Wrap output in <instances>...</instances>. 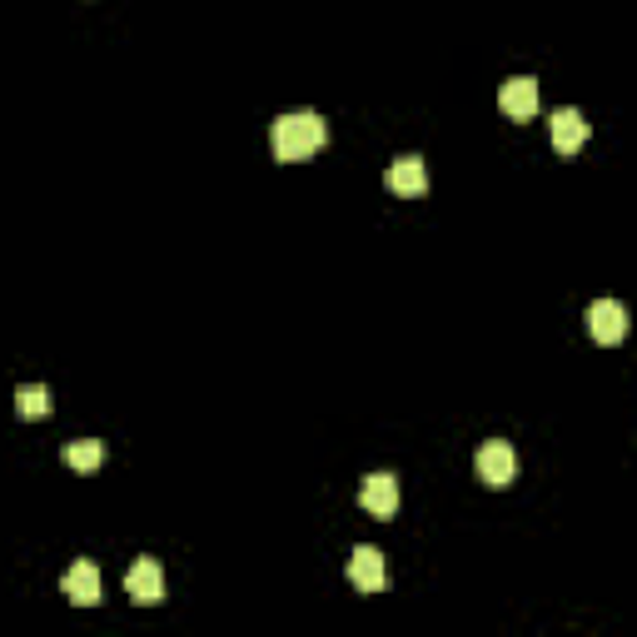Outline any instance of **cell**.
Returning a JSON list of instances; mask_svg holds the SVG:
<instances>
[{"label":"cell","instance_id":"6da1fadb","mask_svg":"<svg viewBox=\"0 0 637 637\" xmlns=\"http://www.w3.org/2000/svg\"><path fill=\"white\" fill-rule=\"evenodd\" d=\"M328 145V119L318 109H289L269 125V149L279 165H304Z\"/></svg>","mask_w":637,"mask_h":637},{"label":"cell","instance_id":"7a4b0ae2","mask_svg":"<svg viewBox=\"0 0 637 637\" xmlns=\"http://www.w3.org/2000/svg\"><path fill=\"white\" fill-rule=\"evenodd\" d=\"M473 473H478V483H488V488H508L518 478L513 443H508V438H488V443L478 448V458H473Z\"/></svg>","mask_w":637,"mask_h":637},{"label":"cell","instance_id":"3957f363","mask_svg":"<svg viewBox=\"0 0 637 637\" xmlns=\"http://www.w3.org/2000/svg\"><path fill=\"white\" fill-rule=\"evenodd\" d=\"M125 593L135 607H155L165 603V567H159V557H135L125 573Z\"/></svg>","mask_w":637,"mask_h":637},{"label":"cell","instance_id":"277c9868","mask_svg":"<svg viewBox=\"0 0 637 637\" xmlns=\"http://www.w3.org/2000/svg\"><path fill=\"white\" fill-rule=\"evenodd\" d=\"M348 583L358 587V593H384L388 587V567H384V553H378L374 543H358L354 553H348Z\"/></svg>","mask_w":637,"mask_h":637},{"label":"cell","instance_id":"5b68a950","mask_svg":"<svg viewBox=\"0 0 637 637\" xmlns=\"http://www.w3.org/2000/svg\"><path fill=\"white\" fill-rule=\"evenodd\" d=\"M587 334L597 338V344H623L627 338V309L617 304V299H593L587 304Z\"/></svg>","mask_w":637,"mask_h":637},{"label":"cell","instance_id":"8992f818","mask_svg":"<svg viewBox=\"0 0 637 637\" xmlns=\"http://www.w3.org/2000/svg\"><path fill=\"white\" fill-rule=\"evenodd\" d=\"M358 508H364L368 518H394L398 513V478L394 473H368L364 488H358Z\"/></svg>","mask_w":637,"mask_h":637},{"label":"cell","instance_id":"52a82bcc","mask_svg":"<svg viewBox=\"0 0 637 637\" xmlns=\"http://www.w3.org/2000/svg\"><path fill=\"white\" fill-rule=\"evenodd\" d=\"M384 185H388V195H398V199H418V195L428 189V165H424V155H398L394 165H388Z\"/></svg>","mask_w":637,"mask_h":637},{"label":"cell","instance_id":"ba28073f","mask_svg":"<svg viewBox=\"0 0 637 637\" xmlns=\"http://www.w3.org/2000/svg\"><path fill=\"white\" fill-rule=\"evenodd\" d=\"M498 109H503L508 119H533L537 115V80L533 75H513L503 80V90H498Z\"/></svg>","mask_w":637,"mask_h":637},{"label":"cell","instance_id":"9c48e42d","mask_svg":"<svg viewBox=\"0 0 637 637\" xmlns=\"http://www.w3.org/2000/svg\"><path fill=\"white\" fill-rule=\"evenodd\" d=\"M587 135H593V129H587V119H583V109L577 105H563V109H553V149L557 155H577V149L587 145Z\"/></svg>","mask_w":637,"mask_h":637},{"label":"cell","instance_id":"30bf717a","mask_svg":"<svg viewBox=\"0 0 637 637\" xmlns=\"http://www.w3.org/2000/svg\"><path fill=\"white\" fill-rule=\"evenodd\" d=\"M60 587H65V597L75 607H95L100 603V567L90 563V557H80V563H70V573L60 577Z\"/></svg>","mask_w":637,"mask_h":637},{"label":"cell","instance_id":"8fae6325","mask_svg":"<svg viewBox=\"0 0 637 637\" xmlns=\"http://www.w3.org/2000/svg\"><path fill=\"white\" fill-rule=\"evenodd\" d=\"M60 458H65V468H75V473H95V468L105 463V443H100V438H75V443L60 448Z\"/></svg>","mask_w":637,"mask_h":637},{"label":"cell","instance_id":"7c38bea8","mask_svg":"<svg viewBox=\"0 0 637 637\" xmlns=\"http://www.w3.org/2000/svg\"><path fill=\"white\" fill-rule=\"evenodd\" d=\"M50 408H55V398H50L45 384H20V388H15V414L25 418V424H35V418H50Z\"/></svg>","mask_w":637,"mask_h":637}]
</instances>
